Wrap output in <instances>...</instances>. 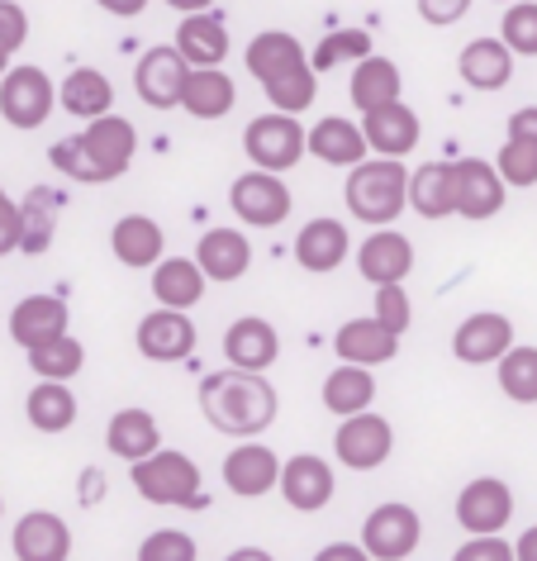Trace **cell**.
I'll return each instance as SVG.
<instances>
[{
  "instance_id": "obj_34",
  "label": "cell",
  "mask_w": 537,
  "mask_h": 561,
  "mask_svg": "<svg viewBox=\"0 0 537 561\" xmlns=\"http://www.w3.org/2000/svg\"><path fill=\"white\" fill-rule=\"evenodd\" d=\"M372 400H376V376H372V367L343 362V367H333L329 376H323V410H333L338 419L372 410Z\"/></svg>"
},
{
  "instance_id": "obj_20",
  "label": "cell",
  "mask_w": 537,
  "mask_h": 561,
  "mask_svg": "<svg viewBox=\"0 0 537 561\" xmlns=\"http://www.w3.org/2000/svg\"><path fill=\"white\" fill-rule=\"evenodd\" d=\"M224 357H229V367H238V371H266L281 357V333L266 324L262 314H243L224 333Z\"/></svg>"
},
{
  "instance_id": "obj_1",
  "label": "cell",
  "mask_w": 537,
  "mask_h": 561,
  "mask_svg": "<svg viewBox=\"0 0 537 561\" xmlns=\"http://www.w3.org/2000/svg\"><path fill=\"white\" fill-rule=\"evenodd\" d=\"M134 152H138V129L124 115L110 110V115L87 124V134L53 144L48 162L58 167L62 176L81 181V186H105V181H115V176L129 172Z\"/></svg>"
},
{
  "instance_id": "obj_39",
  "label": "cell",
  "mask_w": 537,
  "mask_h": 561,
  "mask_svg": "<svg viewBox=\"0 0 537 561\" xmlns=\"http://www.w3.org/2000/svg\"><path fill=\"white\" fill-rule=\"evenodd\" d=\"M494 371H500V390L514 404H537V347H509L494 362Z\"/></svg>"
},
{
  "instance_id": "obj_12",
  "label": "cell",
  "mask_w": 537,
  "mask_h": 561,
  "mask_svg": "<svg viewBox=\"0 0 537 561\" xmlns=\"http://www.w3.org/2000/svg\"><path fill=\"white\" fill-rule=\"evenodd\" d=\"M138 353L148 362H186L195 353V343H201V333H195L191 314L186 310H152L138 319V333H134Z\"/></svg>"
},
{
  "instance_id": "obj_21",
  "label": "cell",
  "mask_w": 537,
  "mask_h": 561,
  "mask_svg": "<svg viewBox=\"0 0 537 561\" xmlns=\"http://www.w3.org/2000/svg\"><path fill=\"white\" fill-rule=\"evenodd\" d=\"M10 547H15L20 561H67L72 557V528H67V518L48 510H30L15 524Z\"/></svg>"
},
{
  "instance_id": "obj_40",
  "label": "cell",
  "mask_w": 537,
  "mask_h": 561,
  "mask_svg": "<svg viewBox=\"0 0 537 561\" xmlns=\"http://www.w3.org/2000/svg\"><path fill=\"white\" fill-rule=\"evenodd\" d=\"M81 362H87V347H81L72 333H62V339H53V343L30 353V367H34L38 381H72L81 371Z\"/></svg>"
},
{
  "instance_id": "obj_16",
  "label": "cell",
  "mask_w": 537,
  "mask_h": 561,
  "mask_svg": "<svg viewBox=\"0 0 537 561\" xmlns=\"http://www.w3.org/2000/svg\"><path fill=\"white\" fill-rule=\"evenodd\" d=\"M281 461L266 443H238L229 457H224V485L243 500H258L266 490H281Z\"/></svg>"
},
{
  "instance_id": "obj_18",
  "label": "cell",
  "mask_w": 537,
  "mask_h": 561,
  "mask_svg": "<svg viewBox=\"0 0 537 561\" xmlns=\"http://www.w3.org/2000/svg\"><path fill=\"white\" fill-rule=\"evenodd\" d=\"M504 186L500 167L485 158H461L457 162V215L461 219H494L504 209Z\"/></svg>"
},
{
  "instance_id": "obj_57",
  "label": "cell",
  "mask_w": 537,
  "mask_h": 561,
  "mask_svg": "<svg viewBox=\"0 0 537 561\" xmlns=\"http://www.w3.org/2000/svg\"><path fill=\"white\" fill-rule=\"evenodd\" d=\"M0 510H5V500H0Z\"/></svg>"
},
{
  "instance_id": "obj_32",
  "label": "cell",
  "mask_w": 537,
  "mask_h": 561,
  "mask_svg": "<svg viewBox=\"0 0 537 561\" xmlns=\"http://www.w3.org/2000/svg\"><path fill=\"white\" fill-rule=\"evenodd\" d=\"M105 443H110V453L124 457L134 467V461H144V457H152L162 447V428H158V419H152L148 410L129 404V410H119L115 419H110Z\"/></svg>"
},
{
  "instance_id": "obj_31",
  "label": "cell",
  "mask_w": 537,
  "mask_h": 561,
  "mask_svg": "<svg viewBox=\"0 0 537 561\" xmlns=\"http://www.w3.org/2000/svg\"><path fill=\"white\" fill-rule=\"evenodd\" d=\"M195 262H201V272H205L209 280L229 286V280L248 276L252 248H248V238L238 233V229H209L201 243H195Z\"/></svg>"
},
{
  "instance_id": "obj_30",
  "label": "cell",
  "mask_w": 537,
  "mask_h": 561,
  "mask_svg": "<svg viewBox=\"0 0 537 561\" xmlns=\"http://www.w3.org/2000/svg\"><path fill=\"white\" fill-rule=\"evenodd\" d=\"M110 248H115V257L124 266H134V272H144V266H158L162 252H167V233L162 224L152 215H124L115 224V233H110Z\"/></svg>"
},
{
  "instance_id": "obj_38",
  "label": "cell",
  "mask_w": 537,
  "mask_h": 561,
  "mask_svg": "<svg viewBox=\"0 0 537 561\" xmlns=\"http://www.w3.org/2000/svg\"><path fill=\"white\" fill-rule=\"evenodd\" d=\"M24 414L38 433H67L77 424V396L67 390V381H38L24 400Z\"/></svg>"
},
{
  "instance_id": "obj_36",
  "label": "cell",
  "mask_w": 537,
  "mask_h": 561,
  "mask_svg": "<svg viewBox=\"0 0 537 561\" xmlns=\"http://www.w3.org/2000/svg\"><path fill=\"white\" fill-rule=\"evenodd\" d=\"M58 215H62V195L53 186H34L30 195L20 201V219H24V233H20V252H38L53 248V233H58Z\"/></svg>"
},
{
  "instance_id": "obj_45",
  "label": "cell",
  "mask_w": 537,
  "mask_h": 561,
  "mask_svg": "<svg viewBox=\"0 0 537 561\" xmlns=\"http://www.w3.org/2000/svg\"><path fill=\"white\" fill-rule=\"evenodd\" d=\"M30 44V15L15 0H0V77L10 72V58Z\"/></svg>"
},
{
  "instance_id": "obj_4",
  "label": "cell",
  "mask_w": 537,
  "mask_h": 561,
  "mask_svg": "<svg viewBox=\"0 0 537 561\" xmlns=\"http://www.w3.org/2000/svg\"><path fill=\"white\" fill-rule=\"evenodd\" d=\"M343 201L362 224L390 229L409 205V167L400 158H366L362 167H352Z\"/></svg>"
},
{
  "instance_id": "obj_33",
  "label": "cell",
  "mask_w": 537,
  "mask_h": 561,
  "mask_svg": "<svg viewBox=\"0 0 537 561\" xmlns=\"http://www.w3.org/2000/svg\"><path fill=\"white\" fill-rule=\"evenodd\" d=\"M58 105L67 115L77 119H101L110 115V105H115V87H110V77L101 67H77V72H67V81L58 87Z\"/></svg>"
},
{
  "instance_id": "obj_17",
  "label": "cell",
  "mask_w": 537,
  "mask_h": 561,
  "mask_svg": "<svg viewBox=\"0 0 537 561\" xmlns=\"http://www.w3.org/2000/svg\"><path fill=\"white\" fill-rule=\"evenodd\" d=\"M333 490H338V476H333L329 461L315 457V453H300L281 467V495H286V504L300 514H319L323 504L333 500Z\"/></svg>"
},
{
  "instance_id": "obj_13",
  "label": "cell",
  "mask_w": 537,
  "mask_h": 561,
  "mask_svg": "<svg viewBox=\"0 0 537 561\" xmlns=\"http://www.w3.org/2000/svg\"><path fill=\"white\" fill-rule=\"evenodd\" d=\"M509 518H514V490H509L500 476H476L466 481V490L457 495V524L480 538V533H500Z\"/></svg>"
},
{
  "instance_id": "obj_43",
  "label": "cell",
  "mask_w": 537,
  "mask_h": 561,
  "mask_svg": "<svg viewBox=\"0 0 537 561\" xmlns=\"http://www.w3.org/2000/svg\"><path fill=\"white\" fill-rule=\"evenodd\" d=\"M494 167H500V176L509 181V186H537V148L528 144V138H504L500 158H494Z\"/></svg>"
},
{
  "instance_id": "obj_8",
  "label": "cell",
  "mask_w": 537,
  "mask_h": 561,
  "mask_svg": "<svg viewBox=\"0 0 537 561\" xmlns=\"http://www.w3.org/2000/svg\"><path fill=\"white\" fill-rule=\"evenodd\" d=\"M229 205L233 215L252 224V229H276V224H286L290 215V186L281 181V172H262V167H252L229 186Z\"/></svg>"
},
{
  "instance_id": "obj_19",
  "label": "cell",
  "mask_w": 537,
  "mask_h": 561,
  "mask_svg": "<svg viewBox=\"0 0 537 561\" xmlns=\"http://www.w3.org/2000/svg\"><path fill=\"white\" fill-rule=\"evenodd\" d=\"M362 134L372 144L376 158H404V152L419 148V115L404 101L376 105L362 115Z\"/></svg>"
},
{
  "instance_id": "obj_6",
  "label": "cell",
  "mask_w": 537,
  "mask_h": 561,
  "mask_svg": "<svg viewBox=\"0 0 537 561\" xmlns=\"http://www.w3.org/2000/svg\"><path fill=\"white\" fill-rule=\"evenodd\" d=\"M129 481L148 504H167V510L172 504H191L201 495V467L186 453H172V447H158L152 457L134 461Z\"/></svg>"
},
{
  "instance_id": "obj_44",
  "label": "cell",
  "mask_w": 537,
  "mask_h": 561,
  "mask_svg": "<svg viewBox=\"0 0 537 561\" xmlns=\"http://www.w3.org/2000/svg\"><path fill=\"white\" fill-rule=\"evenodd\" d=\"M195 557H201L195 552V538L181 528H158L138 547V561H195Z\"/></svg>"
},
{
  "instance_id": "obj_25",
  "label": "cell",
  "mask_w": 537,
  "mask_h": 561,
  "mask_svg": "<svg viewBox=\"0 0 537 561\" xmlns=\"http://www.w3.org/2000/svg\"><path fill=\"white\" fill-rule=\"evenodd\" d=\"M176 48L191 67H219L229 58V20L215 15V10H201V15H181L176 24Z\"/></svg>"
},
{
  "instance_id": "obj_42",
  "label": "cell",
  "mask_w": 537,
  "mask_h": 561,
  "mask_svg": "<svg viewBox=\"0 0 537 561\" xmlns=\"http://www.w3.org/2000/svg\"><path fill=\"white\" fill-rule=\"evenodd\" d=\"M500 38L514 48V58H537V0H514L504 10Z\"/></svg>"
},
{
  "instance_id": "obj_7",
  "label": "cell",
  "mask_w": 537,
  "mask_h": 561,
  "mask_svg": "<svg viewBox=\"0 0 537 561\" xmlns=\"http://www.w3.org/2000/svg\"><path fill=\"white\" fill-rule=\"evenodd\" d=\"M243 152L252 158V167H262V172H290V167L309 152V134L295 115L276 110V115H258L243 129Z\"/></svg>"
},
{
  "instance_id": "obj_26",
  "label": "cell",
  "mask_w": 537,
  "mask_h": 561,
  "mask_svg": "<svg viewBox=\"0 0 537 561\" xmlns=\"http://www.w3.org/2000/svg\"><path fill=\"white\" fill-rule=\"evenodd\" d=\"M366 152H372V144H366L362 124H352L343 115H329L309 129V158H319L329 167H347L352 172V167L366 162Z\"/></svg>"
},
{
  "instance_id": "obj_41",
  "label": "cell",
  "mask_w": 537,
  "mask_h": 561,
  "mask_svg": "<svg viewBox=\"0 0 537 561\" xmlns=\"http://www.w3.org/2000/svg\"><path fill=\"white\" fill-rule=\"evenodd\" d=\"M362 58H372V34L366 30H333V34H323V44L315 48V72H329V67L338 62H362Z\"/></svg>"
},
{
  "instance_id": "obj_27",
  "label": "cell",
  "mask_w": 537,
  "mask_h": 561,
  "mask_svg": "<svg viewBox=\"0 0 537 561\" xmlns=\"http://www.w3.org/2000/svg\"><path fill=\"white\" fill-rule=\"evenodd\" d=\"M347 229H343V219H333V215H319V219H309L300 238H295V262L305 266V272H333V266H343L347 257Z\"/></svg>"
},
{
  "instance_id": "obj_48",
  "label": "cell",
  "mask_w": 537,
  "mask_h": 561,
  "mask_svg": "<svg viewBox=\"0 0 537 561\" xmlns=\"http://www.w3.org/2000/svg\"><path fill=\"white\" fill-rule=\"evenodd\" d=\"M20 233H24V219H20V205L0 191V257L5 252H20Z\"/></svg>"
},
{
  "instance_id": "obj_46",
  "label": "cell",
  "mask_w": 537,
  "mask_h": 561,
  "mask_svg": "<svg viewBox=\"0 0 537 561\" xmlns=\"http://www.w3.org/2000/svg\"><path fill=\"white\" fill-rule=\"evenodd\" d=\"M372 314H376L390 333H404V329H409V319H414V305H409L404 280H400V286H376V305H372Z\"/></svg>"
},
{
  "instance_id": "obj_9",
  "label": "cell",
  "mask_w": 537,
  "mask_h": 561,
  "mask_svg": "<svg viewBox=\"0 0 537 561\" xmlns=\"http://www.w3.org/2000/svg\"><path fill=\"white\" fill-rule=\"evenodd\" d=\"M390 453H395V428H390V419H380L372 410L347 414L333 433V457L347 471H376Z\"/></svg>"
},
{
  "instance_id": "obj_11",
  "label": "cell",
  "mask_w": 537,
  "mask_h": 561,
  "mask_svg": "<svg viewBox=\"0 0 537 561\" xmlns=\"http://www.w3.org/2000/svg\"><path fill=\"white\" fill-rule=\"evenodd\" d=\"M419 538H423V524L409 504H376L362 524V547L376 561H404L419 547Z\"/></svg>"
},
{
  "instance_id": "obj_5",
  "label": "cell",
  "mask_w": 537,
  "mask_h": 561,
  "mask_svg": "<svg viewBox=\"0 0 537 561\" xmlns=\"http://www.w3.org/2000/svg\"><path fill=\"white\" fill-rule=\"evenodd\" d=\"M53 105H58V87H53V77L44 67H10L5 77H0V119L10 124V129H44Z\"/></svg>"
},
{
  "instance_id": "obj_49",
  "label": "cell",
  "mask_w": 537,
  "mask_h": 561,
  "mask_svg": "<svg viewBox=\"0 0 537 561\" xmlns=\"http://www.w3.org/2000/svg\"><path fill=\"white\" fill-rule=\"evenodd\" d=\"M466 10H471V0H419V15L423 24H437V30H447V24H457Z\"/></svg>"
},
{
  "instance_id": "obj_50",
  "label": "cell",
  "mask_w": 537,
  "mask_h": 561,
  "mask_svg": "<svg viewBox=\"0 0 537 561\" xmlns=\"http://www.w3.org/2000/svg\"><path fill=\"white\" fill-rule=\"evenodd\" d=\"M509 134H514V138H528V144L537 148V105L514 110V115H509Z\"/></svg>"
},
{
  "instance_id": "obj_3",
  "label": "cell",
  "mask_w": 537,
  "mask_h": 561,
  "mask_svg": "<svg viewBox=\"0 0 537 561\" xmlns=\"http://www.w3.org/2000/svg\"><path fill=\"white\" fill-rule=\"evenodd\" d=\"M248 72L262 81L266 101L286 115H305L319 95V72L305 58V44L286 30H266L248 44Z\"/></svg>"
},
{
  "instance_id": "obj_28",
  "label": "cell",
  "mask_w": 537,
  "mask_h": 561,
  "mask_svg": "<svg viewBox=\"0 0 537 561\" xmlns=\"http://www.w3.org/2000/svg\"><path fill=\"white\" fill-rule=\"evenodd\" d=\"M409 205L423 219L457 215V162H423L409 172Z\"/></svg>"
},
{
  "instance_id": "obj_15",
  "label": "cell",
  "mask_w": 537,
  "mask_h": 561,
  "mask_svg": "<svg viewBox=\"0 0 537 561\" xmlns=\"http://www.w3.org/2000/svg\"><path fill=\"white\" fill-rule=\"evenodd\" d=\"M67 329H72V310H67L62 296H24L15 310H10V339H15L24 353L62 339Z\"/></svg>"
},
{
  "instance_id": "obj_55",
  "label": "cell",
  "mask_w": 537,
  "mask_h": 561,
  "mask_svg": "<svg viewBox=\"0 0 537 561\" xmlns=\"http://www.w3.org/2000/svg\"><path fill=\"white\" fill-rule=\"evenodd\" d=\"M224 561H276V557L266 552V547H238V552H229Z\"/></svg>"
},
{
  "instance_id": "obj_37",
  "label": "cell",
  "mask_w": 537,
  "mask_h": 561,
  "mask_svg": "<svg viewBox=\"0 0 537 561\" xmlns=\"http://www.w3.org/2000/svg\"><path fill=\"white\" fill-rule=\"evenodd\" d=\"M352 105L362 110H376V105H390V101H400V91H404V77H400V67H395L390 58H362L357 67H352Z\"/></svg>"
},
{
  "instance_id": "obj_52",
  "label": "cell",
  "mask_w": 537,
  "mask_h": 561,
  "mask_svg": "<svg viewBox=\"0 0 537 561\" xmlns=\"http://www.w3.org/2000/svg\"><path fill=\"white\" fill-rule=\"evenodd\" d=\"M95 5H101L105 15H115V20H134V15H144L148 10V0H95Z\"/></svg>"
},
{
  "instance_id": "obj_56",
  "label": "cell",
  "mask_w": 537,
  "mask_h": 561,
  "mask_svg": "<svg viewBox=\"0 0 537 561\" xmlns=\"http://www.w3.org/2000/svg\"><path fill=\"white\" fill-rule=\"evenodd\" d=\"M500 5H514V0H500Z\"/></svg>"
},
{
  "instance_id": "obj_22",
  "label": "cell",
  "mask_w": 537,
  "mask_h": 561,
  "mask_svg": "<svg viewBox=\"0 0 537 561\" xmlns=\"http://www.w3.org/2000/svg\"><path fill=\"white\" fill-rule=\"evenodd\" d=\"M333 347H338V357L357 362V367H386L400 353V333H390L376 314H366V319H347L333 333Z\"/></svg>"
},
{
  "instance_id": "obj_47",
  "label": "cell",
  "mask_w": 537,
  "mask_h": 561,
  "mask_svg": "<svg viewBox=\"0 0 537 561\" xmlns=\"http://www.w3.org/2000/svg\"><path fill=\"white\" fill-rule=\"evenodd\" d=\"M452 561H518V552L500 538V533H480V538L461 542L457 552H452Z\"/></svg>"
},
{
  "instance_id": "obj_53",
  "label": "cell",
  "mask_w": 537,
  "mask_h": 561,
  "mask_svg": "<svg viewBox=\"0 0 537 561\" xmlns=\"http://www.w3.org/2000/svg\"><path fill=\"white\" fill-rule=\"evenodd\" d=\"M514 552H518V561H537V524L514 542Z\"/></svg>"
},
{
  "instance_id": "obj_2",
  "label": "cell",
  "mask_w": 537,
  "mask_h": 561,
  "mask_svg": "<svg viewBox=\"0 0 537 561\" xmlns=\"http://www.w3.org/2000/svg\"><path fill=\"white\" fill-rule=\"evenodd\" d=\"M201 410L219 433L229 438H258L276 424V386L266 381V371H215L201 381Z\"/></svg>"
},
{
  "instance_id": "obj_14",
  "label": "cell",
  "mask_w": 537,
  "mask_h": 561,
  "mask_svg": "<svg viewBox=\"0 0 537 561\" xmlns=\"http://www.w3.org/2000/svg\"><path fill=\"white\" fill-rule=\"evenodd\" d=\"M509 347H514V324L494 310L461 319L457 333H452V353H457V362H466V367H490Z\"/></svg>"
},
{
  "instance_id": "obj_24",
  "label": "cell",
  "mask_w": 537,
  "mask_h": 561,
  "mask_svg": "<svg viewBox=\"0 0 537 561\" xmlns=\"http://www.w3.org/2000/svg\"><path fill=\"white\" fill-rule=\"evenodd\" d=\"M357 272L372 280V286H400V280L414 272V248H409L404 233L376 229L357 252Z\"/></svg>"
},
{
  "instance_id": "obj_54",
  "label": "cell",
  "mask_w": 537,
  "mask_h": 561,
  "mask_svg": "<svg viewBox=\"0 0 537 561\" xmlns=\"http://www.w3.org/2000/svg\"><path fill=\"white\" fill-rule=\"evenodd\" d=\"M167 5H172L176 15H201V10H215L219 0H167Z\"/></svg>"
},
{
  "instance_id": "obj_10",
  "label": "cell",
  "mask_w": 537,
  "mask_h": 561,
  "mask_svg": "<svg viewBox=\"0 0 537 561\" xmlns=\"http://www.w3.org/2000/svg\"><path fill=\"white\" fill-rule=\"evenodd\" d=\"M186 77H191V62L181 58L176 44H158L148 48L134 67V91L148 110H172L181 105V91H186Z\"/></svg>"
},
{
  "instance_id": "obj_51",
  "label": "cell",
  "mask_w": 537,
  "mask_h": 561,
  "mask_svg": "<svg viewBox=\"0 0 537 561\" xmlns=\"http://www.w3.org/2000/svg\"><path fill=\"white\" fill-rule=\"evenodd\" d=\"M315 561H376V557L366 552L362 542H329V547H323V552H319Z\"/></svg>"
},
{
  "instance_id": "obj_23",
  "label": "cell",
  "mask_w": 537,
  "mask_h": 561,
  "mask_svg": "<svg viewBox=\"0 0 537 561\" xmlns=\"http://www.w3.org/2000/svg\"><path fill=\"white\" fill-rule=\"evenodd\" d=\"M457 77L471 91H504L514 81V48L504 38H471L457 58Z\"/></svg>"
},
{
  "instance_id": "obj_35",
  "label": "cell",
  "mask_w": 537,
  "mask_h": 561,
  "mask_svg": "<svg viewBox=\"0 0 537 561\" xmlns=\"http://www.w3.org/2000/svg\"><path fill=\"white\" fill-rule=\"evenodd\" d=\"M238 101V91H233V81L219 72V67H191V77H186V91H181V110L195 119H224L233 110Z\"/></svg>"
},
{
  "instance_id": "obj_29",
  "label": "cell",
  "mask_w": 537,
  "mask_h": 561,
  "mask_svg": "<svg viewBox=\"0 0 537 561\" xmlns=\"http://www.w3.org/2000/svg\"><path fill=\"white\" fill-rule=\"evenodd\" d=\"M205 286H209V276L201 272L195 257H162L152 266V296L167 310H195L205 300Z\"/></svg>"
}]
</instances>
